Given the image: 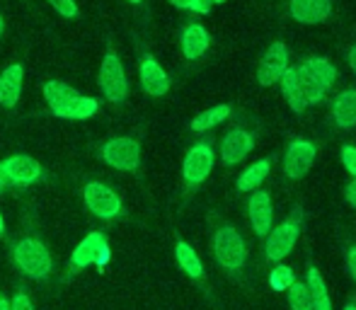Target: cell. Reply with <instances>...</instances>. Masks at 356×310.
<instances>
[{"mask_svg": "<svg viewBox=\"0 0 356 310\" xmlns=\"http://www.w3.org/2000/svg\"><path fill=\"white\" fill-rule=\"evenodd\" d=\"M296 282V274L291 267H274L272 274H269V286L274 288V291H289L291 286H293Z\"/></svg>", "mask_w": 356, "mask_h": 310, "instance_id": "obj_27", "label": "cell"}, {"mask_svg": "<svg viewBox=\"0 0 356 310\" xmlns=\"http://www.w3.org/2000/svg\"><path fill=\"white\" fill-rule=\"evenodd\" d=\"M99 88H102L104 97H107L109 102H122L129 95L127 73H124V66H122V61H119V56L112 51L102 58V66H99Z\"/></svg>", "mask_w": 356, "mask_h": 310, "instance_id": "obj_8", "label": "cell"}, {"mask_svg": "<svg viewBox=\"0 0 356 310\" xmlns=\"http://www.w3.org/2000/svg\"><path fill=\"white\" fill-rule=\"evenodd\" d=\"M289 306L291 310H313L310 291L303 282H293V286L289 288Z\"/></svg>", "mask_w": 356, "mask_h": 310, "instance_id": "obj_26", "label": "cell"}, {"mask_svg": "<svg viewBox=\"0 0 356 310\" xmlns=\"http://www.w3.org/2000/svg\"><path fill=\"white\" fill-rule=\"evenodd\" d=\"M107 262H109V245H107V235L104 233L85 235L71 254L73 269H85V267H90V264L104 267Z\"/></svg>", "mask_w": 356, "mask_h": 310, "instance_id": "obj_9", "label": "cell"}, {"mask_svg": "<svg viewBox=\"0 0 356 310\" xmlns=\"http://www.w3.org/2000/svg\"><path fill=\"white\" fill-rule=\"evenodd\" d=\"M344 192H347V202L356 209V179H352V182L347 184V189H344Z\"/></svg>", "mask_w": 356, "mask_h": 310, "instance_id": "obj_33", "label": "cell"}, {"mask_svg": "<svg viewBox=\"0 0 356 310\" xmlns=\"http://www.w3.org/2000/svg\"><path fill=\"white\" fill-rule=\"evenodd\" d=\"M0 172H3L5 182L27 187V184L37 182L42 177V165L32 155H10L8 160L0 163Z\"/></svg>", "mask_w": 356, "mask_h": 310, "instance_id": "obj_11", "label": "cell"}, {"mask_svg": "<svg viewBox=\"0 0 356 310\" xmlns=\"http://www.w3.org/2000/svg\"><path fill=\"white\" fill-rule=\"evenodd\" d=\"M5 233V221H3V213H0V235Z\"/></svg>", "mask_w": 356, "mask_h": 310, "instance_id": "obj_37", "label": "cell"}, {"mask_svg": "<svg viewBox=\"0 0 356 310\" xmlns=\"http://www.w3.org/2000/svg\"><path fill=\"white\" fill-rule=\"evenodd\" d=\"M332 117H334V124L344 131L356 127V90L349 88V90H342V92L334 97V104H332Z\"/></svg>", "mask_w": 356, "mask_h": 310, "instance_id": "obj_20", "label": "cell"}, {"mask_svg": "<svg viewBox=\"0 0 356 310\" xmlns=\"http://www.w3.org/2000/svg\"><path fill=\"white\" fill-rule=\"evenodd\" d=\"M129 3H134V5H138V3H141V0H129Z\"/></svg>", "mask_w": 356, "mask_h": 310, "instance_id": "obj_40", "label": "cell"}, {"mask_svg": "<svg viewBox=\"0 0 356 310\" xmlns=\"http://www.w3.org/2000/svg\"><path fill=\"white\" fill-rule=\"evenodd\" d=\"M291 17L300 24H320L332 13V0H291Z\"/></svg>", "mask_w": 356, "mask_h": 310, "instance_id": "obj_15", "label": "cell"}, {"mask_svg": "<svg viewBox=\"0 0 356 310\" xmlns=\"http://www.w3.org/2000/svg\"><path fill=\"white\" fill-rule=\"evenodd\" d=\"M13 259L19 272L29 279L42 282V279H47L51 274V254H49L47 245L34 238H22L19 243H15Z\"/></svg>", "mask_w": 356, "mask_h": 310, "instance_id": "obj_3", "label": "cell"}, {"mask_svg": "<svg viewBox=\"0 0 356 310\" xmlns=\"http://www.w3.org/2000/svg\"><path fill=\"white\" fill-rule=\"evenodd\" d=\"M305 286H308V291H310L313 310H332V301H330V293H327V284H325L323 274H320L315 267H308Z\"/></svg>", "mask_w": 356, "mask_h": 310, "instance_id": "obj_22", "label": "cell"}, {"mask_svg": "<svg viewBox=\"0 0 356 310\" xmlns=\"http://www.w3.org/2000/svg\"><path fill=\"white\" fill-rule=\"evenodd\" d=\"M175 257H177V264L182 267V272H187V277L199 279L204 274L202 259H199V254L194 252L192 245H187V243L179 240V243L175 245Z\"/></svg>", "mask_w": 356, "mask_h": 310, "instance_id": "obj_24", "label": "cell"}, {"mask_svg": "<svg viewBox=\"0 0 356 310\" xmlns=\"http://www.w3.org/2000/svg\"><path fill=\"white\" fill-rule=\"evenodd\" d=\"M141 85L150 97H163L170 90V78L153 56H145L141 63Z\"/></svg>", "mask_w": 356, "mask_h": 310, "instance_id": "obj_18", "label": "cell"}, {"mask_svg": "<svg viewBox=\"0 0 356 310\" xmlns=\"http://www.w3.org/2000/svg\"><path fill=\"white\" fill-rule=\"evenodd\" d=\"M342 165L347 168V172L349 174H354V179H356V148L354 146H342Z\"/></svg>", "mask_w": 356, "mask_h": 310, "instance_id": "obj_30", "label": "cell"}, {"mask_svg": "<svg viewBox=\"0 0 356 310\" xmlns=\"http://www.w3.org/2000/svg\"><path fill=\"white\" fill-rule=\"evenodd\" d=\"M102 158L109 168L124 170V172H136L141 165V143L136 138L119 136L102 146Z\"/></svg>", "mask_w": 356, "mask_h": 310, "instance_id": "obj_5", "label": "cell"}, {"mask_svg": "<svg viewBox=\"0 0 356 310\" xmlns=\"http://www.w3.org/2000/svg\"><path fill=\"white\" fill-rule=\"evenodd\" d=\"M49 5H51L54 10H56L61 17H75L78 15V5H75V0H49Z\"/></svg>", "mask_w": 356, "mask_h": 310, "instance_id": "obj_29", "label": "cell"}, {"mask_svg": "<svg viewBox=\"0 0 356 310\" xmlns=\"http://www.w3.org/2000/svg\"><path fill=\"white\" fill-rule=\"evenodd\" d=\"M254 148V138L245 129H230L220 141V160L223 165H238L240 160H245V155Z\"/></svg>", "mask_w": 356, "mask_h": 310, "instance_id": "obj_14", "label": "cell"}, {"mask_svg": "<svg viewBox=\"0 0 356 310\" xmlns=\"http://www.w3.org/2000/svg\"><path fill=\"white\" fill-rule=\"evenodd\" d=\"M3 32H5V19H3V15H0V37H3Z\"/></svg>", "mask_w": 356, "mask_h": 310, "instance_id": "obj_36", "label": "cell"}, {"mask_svg": "<svg viewBox=\"0 0 356 310\" xmlns=\"http://www.w3.org/2000/svg\"><path fill=\"white\" fill-rule=\"evenodd\" d=\"M269 168H272V163H269L267 158L257 160V163L250 165V168L238 177V189H240V192H257L259 184H262L264 177L269 174Z\"/></svg>", "mask_w": 356, "mask_h": 310, "instance_id": "obj_23", "label": "cell"}, {"mask_svg": "<svg viewBox=\"0 0 356 310\" xmlns=\"http://www.w3.org/2000/svg\"><path fill=\"white\" fill-rule=\"evenodd\" d=\"M175 8H182V10H192V13H202L207 15L211 10L213 3H225V0H170Z\"/></svg>", "mask_w": 356, "mask_h": 310, "instance_id": "obj_28", "label": "cell"}, {"mask_svg": "<svg viewBox=\"0 0 356 310\" xmlns=\"http://www.w3.org/2000/svg\"><path fill=\"white\" fill-rule=\"evenodd\" d=\"M228 117H230V104H216V107L207 109V112H202L199 117L192 119V131H197V133L209 131V129L218 127V124L225 122Z\"/></svg>", "mask_w": 356, "mask_h": 310, "instance_id": "obj_25", "label": "cell"}, {"mask_svg": "<svg viewBox=\"0 0 356 310\" xmlns=\"http://www.w3.org/2000/svg\"><path fill=\"white\" fill-rule=\"evenodd\" d=\"M248 211H250V223H252L254 233L257 235H267L272 231V221H274V206H272V199H269L267 192L257 189L252 192L248 204Z\"/></svg>", "mask_w": 356, "mask_h": 310, "instance_id": "obj_16", "label": "cell"}, {"mask_svg": "<svg viewBox=\"0 0 356 310\" xmlns=\"http://www.w3.org/2000/svg\"><path fill=\"white\" fill-rule=\"evenodd\" d=\"M0 310H10V301L0 293Z\"/></svg>", "mask_w": 356, "mask_h": 310, "instance_id": "obj_35", "label": "cell"}, {"mask_svg": "<svg viewBox=\"0 0 356 310\" xmlns=\"http://www.w3.org/2000/svg\"><path fill=\"white\" fill-rule=\"evenodd\" d=\"M83 199L90 211L97 218H104V221H112V218H117L119 213H122V197H119L112 187H107V184H102V182L85 184Z\"/></svg>", "mask_w": 356, "mask_h": 310, "instance_id": "obj_6", "label": "cell"}, {"mask_svg": "<svg viewBox=\"0 0 356 310\" xmlns=\"http://www.w3.org/2000/svg\"><path fill=\"white\" fill-rule=\"evenodd\" d=\"M347 269H349V274H352V279L356 282V245L354 247H349V252H347Z\"/></svg>", "mask_w": 356, "mask_h": 310, "instance_id": "obj_32", "label": "cell"}, {"mask_svg": "<svg viewBox=\"0 0 356 310\" xmlns=\"http://www.w3.org/2000/svg\"><path fill=\"white\" fill-rule=\"evenodd\" d=\"M289 47L284 42H274L272 47L264 51L262 61L257 68V83L259 85H274L282 80V76L289 71Z\"/></svg>", "mask_w": 356, "mask_h": 310, "instance_id": "obj_12", "label": "cell"}, {"mask_svg": "<svg viewBox=\"0 0 356 310\" xmlns=\"http://www.w3.org/2000/svg\"><path fill=\"white\" fill-rule=\"evenodd\" d=\"M296 68H298L300 88H303L308 107L310 104H318L320 99L330 92V88L334 85V80H337V68H334L327 58L313 56Z\"/></svg>", "mask_w": 356, "mask_h": 310, "instance_id": "obj_2", "label": "cell"}, {"mask_svg": "<svg viewBox=\"0 0 356 310\" xmlns=\"http://www.w3.org/2000/svg\"><path fill=\"white\" fill-rule=\"evenodd\" d=\"M213 170V151L209 143H197L184 155L182 174L189 187H199Z\"/></svg>", "mask_w": 356, "mask_h": 310, "instance_id": "obj_10", "label": "cell"}, {"mask_svg": "<svg viewBox=\"0 0 356 310\" xmlns=\"http://www.w3.org/2000/svg\"><path fill=\"white\" fill-rule=\"evenodd\" d=\"M213 254L218 264L228 272H238L248 262V247H245L243 235L235 231L233 226L218 228L213 235Z\"/></svg>", "mask_w": 356, "mask_h": 310, "instance_id": "obj_4", "label": "cell"}, {"mask_svg": "<svg viewBox=\"0 0 356 310\" xmlns=\"http://www.w3.org/2000/svg\"><path fill=\"white\" fill-rule=\"evenodd\" d=\"M282 90H284V97L289 102V107L293 112H305L308 109V102H305V95L303 88H300V78H298V68H289V71L282 76Z\"/></svg>", "mask_w": 356, "mask_h": 310, "instance_id": "obj_21", "label": "cell"}, {"mask_svg": "<svg viewBox=\"0 0 356 310\" xmlns=\"http://www.w3.org/2000/svg\"><path fill=\"white\" fill-rule=\"evenodd\" d=\"M298 235H300V209H296L289 221H284L282 226L269 231L267 250H264L269 262H282L286 254H291V250L298 243Z\"/></svg>", "mask_w": 356, "mask_h": 310, "instance_id": "obj_7", "label": "cell"}, {"mask_svg": "<svg viewBox=\"0 0 356 310\" xmlns=\"http://www.w3.org/2000/svg\"><path fill=\"white\" fill-rule=\"evenodd\" d=\"M344 310H356V303H347V306H344Z\"/></svg>", "mask_w": 356, "mask_h": 310, "instance_id": "obj_38", "label": "cell"}, {"mask_svg": "<svg viewBox=\"0 0 356 310\" xmlns=\"http://www.w3.org/2000/svg\"><path fill=\"white\" fill-rule=\"evenodd\" d=\"M347 58H349V66H352V71L356 73V47H352V49H349Z\"/></svg>", "mask_w": 356, "mask_h": 310, "instance_id": "obj_34", "label": "cell"}, {"mask_svg": "<svg viewBox=\"0 0 356 310\" xmlns=\"http://www.w3.org/2000/svg\"><path fill=\"white\" fill-rule=\"evenodd\" d=\"M10 310H34L32 301H29V296L24 291H17L13 296V301H10Z\"/></svg>", "mask_w": 356, "mask_h": 310, "instance_id": "obj_31", "label": "cell"}, {"mask_svg": "<svg viewBox=\"0 0 356 310\" xmlns=\"http://www.w3.org/2000/svg\"><path fill=\"white\" fill-rule=\"evenodd\" d=\"M209 44H211V37L209 32L202 27V24H187L182 32V54L189 61H197L207 54Z\"/></svg>", "mask_w": 356, "mask_h": 310, "instance_id": "obj_19", "label": "cell"}, {"mask_svg": "<svg viewBox=\"0 0 356 310\" xmlns=\"http://www.w3.org/2000/svg\"><path fill=\"white\" fill-rule=\"evenodd\" d=\"M22 78L24 68L19 63H13L0 73V107L13 109L17 104L19 95H22Z\"/></svg>", "mask_w": 356, "mask_h": 310, "instance_id": "obj_17", "label": "cell"}, {"mask_svg": "<svg viewBox=\"0 0 356 310\" xmlns=\"http://www.w3.org/2000/svg\"><path fill=\"white\" fill-rule=\"evenodd\" d=\"M315 155H318V148L313 146L310 141H293L289 148H286V155H284V172L286 177L291 179H300L315 163Z\"/></svg>", "mask_w": 356, "mask_h": 310, "instance_id": "obj_13", "label": "cell"}, {"mask_svg": "<svg viewBox=\"0 0 356 310\" xmlns=\"http://www.w3.org/2000/svg\"><path fill=\"white\" fill-rule=\"evenodd\" d=\"M3 187H5V177H3V172H0V192H3Z\"/></svg>", "mask_w": 356, "mask_h": 310, "instance_id": "obj_39", "label": "cell"}, {"mask_svg": "<svg viewBox=\"0 0 356 310\" xmlns=\"http://www.w3.org/2000/svg\"><path fill=\"white\" fill-rule=\"evenodd\" d=\"M44 97H47L49 109L61 119L83 122V119L95 117L99 109L97 99L85 97L78 90H73L71 85L58 83V80H49V83L44 85Z\"/></svg>", "mask_w": 356, "mask_h": 310, "instance_id": "obj_1", "label": "cell"}]
</instances>
